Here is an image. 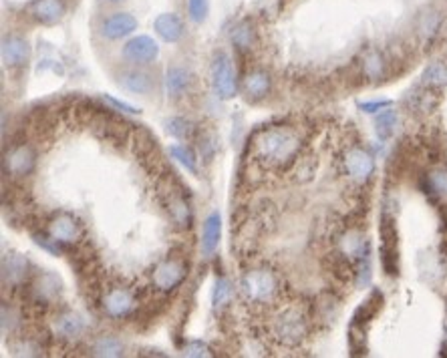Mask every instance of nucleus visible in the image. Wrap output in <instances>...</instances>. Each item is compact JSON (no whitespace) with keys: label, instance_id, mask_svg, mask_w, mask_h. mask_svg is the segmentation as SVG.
<instances>
[{"label":"nucleus","instance_id":"4be33fe9","mask_svg":"<svg viewBox=\"0 0 447 358\" xmlns=\"http://www.w3.org/2000/svg\"><path fill=\"white\" fill-rule=\"evenodd\" d=\"M83 330V318L77 312H62L55 318V332L62 338H77Z\"/></svg>","mask_w":447,"mask_h":358},{"label":"nucleus","instance_id":"412c9836","mask_svg":"<svg viewBox=\"0 0 447 358\" xmlns=\"http://www.w3.org/2000/svg\"><path fill=\"white\" fill-rule=\"evenodd\" d=\"M222 238V215L218 211H211L206 222H204V230H202V252L206 256H211Z\"/></svg>","mask_w":447,"mask_h":358},{"label":"nucleus","instance_id":"6e6552de","mask_svg":"<svg viewBox=\"0 0 447 358\" xmlns=\"http://www.w3.org/2000/svg\"><path fill=\"white\" fill-rule=\"evenodd\" d=\"M121 57L131 64H137V67L149 64L159 57V45L148 34H139V36H133L131 40L125 43Z\"/></svg>","mask_w":447,"mask_h":358},{"label":"nucleus","instance_id":"6ab92c4d","mask_svg":"<svg viewBox=\"0 0 447 358\" xmlns=\"http://www.w3.org/2000/svg\"><path fill=\"white\" fill-rule=\"evenodd\" d=\"M30 292H32V298L36 304H49L59 296L60 280L53 274H43L34 280Z\"/></svg>","mask_w":447,"mask_h":358},{"label":"nucleus","instance_id":"c9c22d12","mask_svg":"<svg viewBox=\"0 0 447 358\" xmlns=\"http://www.w3.org/2000/svg\"><path fill=\"white\" fill-rule=\"evenodd\" d=\"M387 105V101H373V103H360V109H365L367 113H377V111H381Z\"/></svg>","mask_w":447,"mask_h":358},{"label":"nucleus","instance_id":"20e7f679","mask_svg":"<svg viewBox=\"0 0 447 358\" xmlns=\"http://www.w3.org/2000/svg\"><path fill=\"white\" fill-rule=\"evenodd\" d=\"M209 77H211L214 91L218 93L220 99L228 101V99L236 97L238 79H236L232 59L226 53H216V57L211 60V67H209Z\"/></svg>","mask_w":447,"mask_h":358},{"label":"nucleus","instance_id":"f8f14e48","mask_svg":"<svg viewBox=\"0 0 447 358\" xmlns=\"http://www.w3.org/2000/svg\"><path fill=\"white\" fill-rule=\"evenodd\" d=\"M137 27H139V23H137V19L133 14H129V12H113L107 19H103L101 27H99V32L107 40H121V38L133 34L137 30Z\"/></svg>","mask_w":447,"mask_h":358},{"label":"nucleus","instance_id":"f03ea898","mask_svg":"<svg viewBox=\"0 0 447 358\" xmlns=\"http://www.w3.org/2000/svg\"><path fill=\"white\" fill-rule=\"evenodd\" d=\"M242 294L252 304H270L280 294V280L268 268H258L248 272L240 282Z\"/></svg>","mask_w":447,"mask_h":358},{"label":"nucleus","instance_id":"cd10ccee","mask_svg":"<svg viewBox=\"0 0 447 358\" xmlns=\"http://www.w3.org/2000/svg\"><path fill=\"white\" fill-rule=\"evenodd\" d=\"M375 125H377V133L385 139V137H389V135L395 131V125H397V113L391 111V109L381 111V113L377 115Z\"/></svg>","mask_w":447,"mask_h":358},{"label":"nucleus","instance_id":"dca6fc26","mask_svg":"<svg viewBox=\"0 0 447 358\" xmlns=\"http://www.w3.org/2000/svg\"><path fill=\"white\" fill-rule=\"evenodd\" d=\"M153 29L157 36L165 43H179L185 34V25L176 12H163L155 19Z\"/></svg>","mask_w":447,"mask_h":358},{"label":"nucleus","instance_id":"7ed1b4c3","mask_svg":"<svg viewBox=\"0 0 447 358\" xmlns=\"http://www.w3.org/2000/svg\"><path fill=\"white\" fill-rule=\"evenodd\" d=\"M274 338L288 348H297L298 344L304 342L308 334V322L306 316L298 308H286L278 314V318L272 324Z\"/></svg>","mask_w":447,"mask_h":358},{"label":"nucleus","instance_id":"2f4dec72","mask_svg":"<svg viewBox=\"0 0 447 358\" xmlns=\"http://www.w3.org/2000/svg\"><path fill=\"white\" fill-rule=\"evenodd\" d=\"M423 81L427 83V85H444L447 83V69L444 64H431L427 71H425V75H423Z\"/></svg>","mask_w":447,"mask_h":358},{"label":"nucleus","instance_id":"a878e982","mask_svg":"<svg viewBox=\"0 0 447 358\" xmlns=\"http://www.w3.org/2000/svg\"><path fill=\"white\" fill-rule=\"evenodd\" d=\"M170 155L174 159H178V163H181L190 174H198V157L192 147H187L185 143H174L170 145Z\"/></svg>","mask_w":447,"mask_h":358},{"label":"nucleus","instance_id":"aec40b11","mask_svg":"<svg viewBox=\"0 0 447 358\" xmlns=\"http://www.w3.org/2000/svg\"><path fill=\"white\" fill-rule=\"evenodd\" d=\"M272 87V79L266 71H252L246 75L244 79V93L248 97V101H260L270 93Z\"/></svg>","mask_w":447,"mask_h":358},{"label":"nucleus","instance_id":"473e14b6","mask_svg":"<svg viewBox=\"0 0 447 358\" xmlns=\"http://www.w3.org/2000/svg\"><path fill=\"white\" fill-rule=\"evenodd\" d=\"M183 355H185V357H194V358L211 357V350H209L206 342H202V340H192V342H187V344H185V348H183Z\"/></svg>","mask_w":447,"mask_h":358},{"label":"nucleus","instance_id":"423d86ee","mask_svg":"<svg viewBox=\"0 0 447 358\" xmlns=\"http://www.w3.org/2000/svg\"><path fill=\"white\" fill-rule=\"evenodd\" d=\"M185 278H187V264L181 258H174V256L161 260L151 274L153 286L165 294L178 290Z\"/></svg>","mask_w":447,"mask_h":358},{"label":"nucleus","instance_id":"b1692460","mask_svg":"<svg viewBox=\"0 0 447 358\" xmlns=\"http://www.w3.org/2000/svg\"><path fill=\"white\" fill-rule=\"evenodd\" d=\"M232 43L240 51H250L256 43V30L250 21H242L236 29L232 30Z\"/></svg>","mask_w":447,"mask_h":358},{"label":"nucleus","instance_id":"1a4fd4ad","mask_svg":"<svg viewBox=\"0 0 447 358\" xmlns=\"http://www.w3.org/2000/svg\"><path fill=\"white\" fill-rule=\"evenodd\" d=\"M36 167V153L30 145H16L4 155V169L10 178H29Z\"/></svg>","mask_w":447,"mask_h":358},{"label":"nucleus","instance_id":"e433bc0d","mask_svg":"<svg viewBox=\"0 0 447 358\" xmlns=\"http://www.w3.org/2000/svg\"><path fill=\"white\" fill-rule=\"evenodd\" d=\"M113 107H117V109H121V111H127V113H137V109L135 107H131V105H127V103H121V101H117V99H113V97H105Z\"/></svg>","mask_w":447,"mask_h":358},{"label":"nucleus","instance_id":"f3484780","mask_svg":"<svg viewBox=\"0 0 447 358\" xmlns=\"http://www.w3.org/2000/svg\"><path fill=\"white\" fill-rule=\"evenodd\" d=\"M29 272V260L21 254H6L2 258V282L6 286H19L25 282Z\"/></svg>","mask_w":447,"mask_h":358},{"label":"nucleus","instance_id":"c85d7f7f","mask_svg":"<svg viewBox=\"0 0 447 358\" xmlns=\"http://www.w3.org/2000/svg\"><path fill=\"white\" fill-rule=\"evenodd\" d=\"M230 296H232V286H230V282H228L226 278H218V280H216V286H214V296H211L214 306H216V308L226 306Z\"/></svg>","mask_w":447,"mask_h":358},{"label":"nucleus","instance_id":"72a5a7b5","mask_svg":"<svg viewBox=\"0 0 447 358\" xmlns=\"http://www.w3.org/2000/svg\"><path fill=\"white\" fill-rule=\"evenodd\" d=\"M14 318H16L14 310L4 304V306H2V332H10V330L14 329V324H16Z\"/></svg>","mask_w":447,"mask_h":358},{"label":"nucleus","instance_id":"2eb2a0df","mask_svg":"<svg viewBox=\"0 0 447 358\" xmlns=\"http://www.w3.org/2000/svg\"><path fill=\"white\" fill-rule=\"evenodd\" d=\"M343 165H345V171L357 181H365L369 179V176L373 174L375 169V163H373V157L360 147H353L345 153V159H343Z\"/></svg>","mask_w":447,"mask_h":358},{"label":"nucleus","instance_id":"bb28decb","mask_svg":"<svg viewBox=\"0 0 447 358\" xmlns=\"http://www.w3.org/2000/svg\"><path fill=\"white\" fill-rule=\"evenodd\" d=\"M187 14L190 21H194L196 25L206 23L209 14V0H187Z\"/></svg>","mask_w":447,"mask_h":358},{"label":"nucleus","instance_id":"f704fd0d","mask_svg":"<svg viewBox=\"0 0 447 358\" xmlns=\"http://www.w3.org/2000/svg\"><path fill=\"white\" fill-rule=\"evenodd\" d=\"M431 183L439 193H447V174L446 171H437L431 176Z\"/></svg>","mask_w":447,"mask_h":358},{"label":"nucleus","instance_id":"5701e85b","mask_svg":"<svg viewBox=\"0 0 447 358\" xmlns=\"http://www.w3.org/2000/svg\"><path fill=\"white\" fill-rule=\"evenodd\" d=\"M91 355H93V357L105 358L123 357V342H121L117 336L103 334V336H99V338L93 340V344H91Z\"/></svg>","mask_w":447,"mask_h":358},{"label":"nucleus","instance_id":"7c9ffc66","mask_svg":"<svg viewBox=\"0 0 447 358\" xmlns=\"http://www.w3.org/2000/svg\"><path fill=\"white\" fill-rule=\"evenodd\" d=\"M439 25H442L439 14H437V12H427V14H423L421 21H419V32H421L423 36L431 38V36L439 30Z\"/></svg>","mask_w":447,"mask_h":358},{"label":"nucleus","instance_id":"0eeeda50","mask_svg":"<svg viewBox=\"0 0 447 358\" xmlns=\"http://www.w3.org/2000/svg\"><path fill=\"white\" fill-rule=\"evenodd\" d=\"M170 181L172 183H170L168 191H161V198H163V204L168 208L170 219L178 228L185 230V228L192 226V209H190V204H187V200H185V195H183L178 181L172 178H170Z\"/></svg>","mask_w":447,"mask_h":358},{"label":"nucleus","instance_id":"393cba45","mask_svg":"<svg viewBox=\"0 0 447 358\" xmlns=\"http://www.w3.org/2000/svg\"><path fill=\"white\" fill-rule=\"evenodd\" d=\"M385 67L387 62L381 57V53L377 51H369L365 57H363V75L367 79H379L385 75Z\"/></svg>","mask_w":447,"mask_h":358},{"label":"nucleus","instance_id":"a211bd4d","mask_svg":"<svg viewBox=\"0 0 447 358\" xmlns=\"http://www.w3.org/2000/svg\"><path fill=\"white\" fill-rule=\"evenodd\" d=\"M192 85V73L185 67L179 64H172L165 71V89H168V97L172 101L181 99Z\"/></svg>","mask_w":447,"mask_h":358},{"label":"nucleus","instance_id":"4468645a","mask_svg":"<svg viewBox=\"0 0 447 358\" xmlns=\"http://www.w3.org/2000/svg\"><path fill=\"white\" fill-rule=\"evenodd\" d=\"M117 83H119L121 89L129 91L133 95H141V97H148L155 91V77L148 71H144V69H127V71H123L117 77Z\"/></svg>","mask_w":447,"mask_h":358},{"label":"nucleus","instance_id":"9d476101","mask_svg":"<svg viewBox=\"0 0 447 358\" xmlns=\"http://www.w3.org/2000/svg\"><path fill=\"white\" fill-rule=\"evenodd\" d=\"M27 10L34 23L43 27H55L67 14V2L65 0H32Z\"/></svg>","mask_w":447,"mask_h":358},{"label":"nucleus","instance_id":"9b49d317","mask_svg":"<svg viewBox=\"0 0 447 358\" xmlns=\"http://www.w3.org/2000/svg\"><path fill=\"white\" fill-rule=\"evenodd\" d=\"M47 232L65 246V243H75V241L81 239V236H83V226H81V222L75 215H71L67 211H60V213H57L49 222V230Z\"/></svg>","mask_w":447,"mask_h":358},{"label":"nucleus","instance_id":"c756f323","mask_svg":"<svg viewBox=\"0 0 447 358\" xmlns=\"http://www.w3.org/2000/svg\"><path fill=\"white\" fill-rule=\"evenodd\" d=\"M168 133H172L178 139H190L194 135V125L190 121L176 117V119L168 121Z\"/></svg>","mask_w":447,"mask_h":358},{"label":"nucleus","instance_id":"ddd939ff","mask_svg":"<svg viewBox=\"0 0 447 358\" xmlns=\"http://www.w3.org/2000/svg\"><path fill=\"white\" fill-rule=\"evenodd\" d=\"M30 59L29 40L21 34H6L2 38V60L8 69L25 67Z\"/></svg>","mask_w":447,"mask_h":358},{"label":"nucleus","instance_id":"39448f33","mask_svg":"<svg viewBox=\"0 0 447 358\" xmlns=\"http://www.w3.org/2000/svg\"><path fill=\"white\" fill-rule=\"evenodd\" d=\"M101 308L105 316L113 320H123V318H129L137 310V298L131 288L111 286L101 296Z\"/></svg>","mask_w":447,"mask_h":358},{"label":"nucleus","instance_id":"f257e3e1","mask_svg":"<svg viewBox=\"0 0 447 358\" xmlns=\"http://www.w3.org/2000/svg\"><path fill=\"white\" fill-rule=\"evenodd\" d=\"M300 147H302V141L297 131H293L290 127L266 129L254 141V151L258 159L264 161L266 165L282 167V169L297 161Z\"/></svg>","mask_w":447,"mask_h":358},{"label":"nucleus","instance_id":"4c0bfd02","mask_svg":"<svg viewBox=\"0 0 447 358\" xmlns=\"http://www.w3.org/2000/svg\"><path fill=\"white\" fill-rule=\"evenodd\" d=\"M107 2H121V0H107Z\"/></svg>","mask_w":447,"mask_h":358}]
</instances>
